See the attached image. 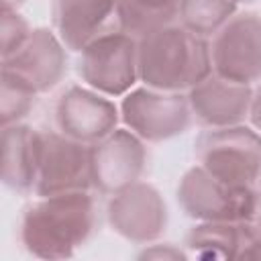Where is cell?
<instances>
[{
  "label": "cell",
  "instance_id": "cell-1",
  "mask_svg": "<svg viewBox=\"0 0 261 261\" xmlns=\"http://www.w3.org/2000/svg\"><path fill=\"white\" fill-rule=\"evenodd\" d=\"M94 224L96 208L86 190L45 196L24 210L20 241L35 257L63 259L90 239Z\"/></svg>",
  "mask_w": 261,
  "mask_h": 261
},
{
  "label": "cell",
  "instance_id": "cell-2",
  "mask_svg": "<svg viewBox=\"0 0 261 261\" xmlns=\"http://www.w3.org/2000/svg\"><path fill=\"white\" fill-rule=\"evenodd\" d=\"M139 77L155 90H192L212 71V55L204 37L181 27H161L137 41Z\"/></svg>",
  "mask_w": 261,
  "mask_h": 261
},
{
  "label": "cell",
  "instance_id": "cell-3",
  "mask_svg": "<svg viewBox=\"0 0 261 261\" xmlns=\"http://www.w3.org/2000/svg\"><path fill=\"white\" fill-rule=\"evenodd\" d=\"M200 165L230 186H253L261 175V135L249 126H220L196 141Z\"/></svg>",
  "mask_w": 261,
  "mask_h": 261
},
{
  "label": "cell",
  "instance_id": "cell-4",
  "mask_svg": "<svg viewBox=\"0 0 261 261\" xmlns=\"http://www.w3.org/2000/svg\"><path fill=\"white\" fill-rule=\"evenodd\" d=\"M257 192L251 186H230L202 165L190 167L177 186L184 212L202 222H243L249 218Z\"/></svg>",
  "mask_w": 261,
  "mask_h": 261
},
{
  "label": "cell",
  "instance_id": "cell-5",
  "mask_svg": "<svg viewBox=\"0 0 261 261\" xmlns=\"http://www.w3.org/2000/svg\"><path fill=\"white\" fill-rule=\"evenodd\" d=\"M137 41L133 35L102 33L82 49L80 75L96 92L106 96L126 94L139 77Z\"/></svg>",
  "mask_w": 261,
  "mask_h": 261
},
{
  "label": "cell",
  "instance_id": "cell-6",
  "mask_svg": "<svg viewBox=\"0 0 261 261\" xmlns=\"http://www.w3.org/2000/svg\"><path fill=\"white\" fill-rule=\"evenodd\" d=\"M190 100L179 92L139 88L122 98L124 124L145 141H167L181 135L190 124Z\"/></svg>",
  "mask_w": 261,
  "mask_h": 261
},
{
  "label": "cell",
  "instance_id": "cell-7",
  "mask_svg": "<svg viewBox=\"0 0 261 261\" xmlns=\"http://www.w3.org/2000/svg\"><path fill=\"white\" fill-rule=\"evenodd\" d=\"M92 186V149L63 133H41L37 196L82 192Z\"/></svg>",
  "mask_w": 261,
  "mask_h": 261
},
{
  "label": "cell",
  "instance_id": "cell-8",
  "mask_svg": "<svg viewBox=\"0 0 261 261\" xmlns=\"http://www.w3.org/2000/svg\"><path fill=\"white\" fill-rule=\"evenodd\" d=\"M210 55L214 73L224 80L247 86L261 80V16L230 18L218 31Z\"/></svg>",
  "mask_w": 261,
  "mask_h": 261
},
{
  "label": "cell",
  "instance_id": "cell-9",
  "mask_svg": "<svg viewBox=\"0 0 261 261\" xmlns=\"http://www.w3.org/2000/svg\"><path fill=\"white\" fill-rule=\"evenodd\" d=\"M65 63L67 57L59 35L49 29H35L10 57L2 59V71L10 73L33 94H41L61 82Z\"/></svg>",
  "mask_w": 261,
  "mask_h": 261
},
{
  "label": "cell",
  "instance_id": "cell-10",
  "mask_svg": "<svg viewBox=\"0 0 261 261\" xmlns=\"http://www.w3.org/2000/svg\"><path fill=\"white\" fill-rule=\"evenodd\" d=\"M108 222L133 243H149L161 237L167 224V208L161 194L143 181L114 192L108 202Z\"/></svg>",
  "mask_w": 261,
  "mask_h": 261
},
{
  "label": "cell",
  "instance_id": "cell-11",
  "mask_svg": "<svg viewBox=\"0 0 261 261\" xmlns=\"http://www.w3.org/2000/svg\"><path fill=\"white\" fill-rule=\"evenodd\" d=\"M145 159L141 137L126 128H114L92 147V184L102 192L114 194L139 181Z\"/></svg>",
  "mask_w": 261,
  "mask_h": 261
},
{
  "label": "cell",
  "instance_id": "cell-12",
  "mask_svg": "<svg viewBox=\"0 0 261 261\" xmlns=\"http://www.w3.org/2000/svg\"><path fill=\"white\" fill-rule=\"evenodd\" d=\"M55 120L65 137L80 143H98L116 128L118 108L94 90L71 86L57 100Z\"/></svg>",
  "mask_w": 261,
  "mask_h": 261
},
{
  "label": "cell",
  "instance_id": "cell-13",
  "mask_svg": "<svg viewBox=\"0 0 261 261\" xmlns=\"http://www.w3.org/2000/svg\"><path fill=\"white\" fill-rule=\"evenodd\" d=\"M190 106L194 114L208 126L241 124L251 108L253 92L247 84H237L220 75H208L190 90Z\"/></svg>",
  "mask_w": 261,
  "mask_h": 261
},
{
  "label": "cell",
  "instance_id": "cell-14",
  "mask_svg": "<svg viewBox=\"0 0 261 261\" xmlns=\"http://www.w3.org/2000/svg\"><path fill=\"white\" fill-rule=\"evenodd\" d=\"M114 12L116 0H53V24L63 45L71 51H82L102 35Z\"/></svg>",
  "mask_w": 261,
  "mask_h": 261
},
{
  "label": "cell",
  "instance_id": "cell-15",
  "mask_svg": "<svg viewBox=\"0 0 261 261\" xmlns=\"http://www.w3.org/2000/svg\"><path fill=\"white\" fill-rule=\"evenodd\" d=\"M41 163V133L27 124L2 126V181L27 192L35 188Z\"/></svg>",
  "mask_w": 261,
  "mask_h": 261
},
{
  "label": "cell",
  "instance_id": "cell-16",
  "mask_svg": "<svg viewBox=\"0 0 261 261\" xmlns=\"http://www.w3.org/2000/svg\"><path fill=\"white\" fill-rule=\"evenodd\" d=\"M177 14L179 0H116L118 24L133 37L167 27Z\"/></svg>",
  "mask_w": 261,
  "mask_h": 261
},
{
  "label": "cell",
  "instance_id": "cell-17",
  "mask_svg": "<svg viewBox=\"0 0 261 261\" xmlns=\"http://www.w3.org/2000/svg\"><path fill=\"white\" fill-rule=\"evenodd\" d=\"M188 247L198 257L212 259H232L241 255L243 249V228L241 222H202L188 234Z\"/></svg>",
  "mask_w": 261,
  "mask_h": 261
},
{
  "label": "cell",
  "instance_id": "cell-18",
  "mask_svg": "<svg viewBox=\"0 0 261 261\" xmlns=\"http://www.w3.org/2000/svg\"><path fill=\"white\" fill-rule=\"evenodd\" d=\"M234 10V0H179L181 24L200 37L220 31Z\"/></svg>",
  "mask_w": 261,
  "mask_h": 261
},
{
  "label": "cell",
  "instance_id": "cell-19",
  "mask_svg": "<svg viewBox=\"0 0 261 261\" xmlns=\"http://www.w3.org/2000/svg\"><path fill=\"white\" fill-rule=\"evenodd\" d=\"M33 100H35V94L27 86H22L10 73L2 71V94H0V120H2V126L14 124L18 118H22L29 112Z\"/></svg>",
  "mask_w": 261,
  "mask_h": 261
},
{
  "label": "cell",
  "instance_id": "cell-20",
  "mask_svg": "<svg viewBox=\"0 0 261 261\" xmlns=\"http://www.w3.org/2000/svg\"><path fill=\"white\" fill-rule=\"evenodd\" d=\"M31 35L27 20L12 8H2V59L10 57Z\"/></svg>",
  "mask_w": 261,
  "mask_h": 261
},
{
  "label": "cell",
  "instance_id": "cell-21",
  "mask_svg": "<svg viewBox=\"0 0 261 261\" xmlns=\"http://www.w3.org/2000/svg\"><path fill=\"white\" fill-rule=\"evenodd\" d=\"M241 228H243V249L239 259L243 257L261 259V192H257L253 210L249 218L241 222Z\"/></svg>",
  "mask_w": 261,
  "mask_h": 261
},
{
  "label": "cell",
  "instance_id": "cell-22",
  "mask_svg": "<svg viewBox=\"0 0 261 261\" xmlns=\"http://www.w3.org/2000/svg\"><path fill=\"white\" fill-rule=\"evenodd\" d=\"M249 118H251L253 126H255L257 130H261V86H259L257 92L253 94L251 108H249Z\"/></svg>",
  "mask_w": 261,
  "mask_h": 261
},
{
  "label": "cell",
  "instance_id": "cell-23",
  "mask_svg": "<svg viewBox=\"0 0 261 261\" xmlns=\"http://www.w3.org/2000/svg\"><path fill=\"white\" fill-rule=\"evenodd\" d=\"M22 2H24V0H2V8H12V10H16Z\"/></svg>",
  "mask_w": 261,
  "mask_h": 261
},
{
  "label": "cell",
  "instance_id": "cell-24",
  "mask_svg": "<svg viewBox=\"0 0 261 261\" xmlns=\"http://www.w3.org/2000/svg\"><path fill=\"white\" fill-rule=\"evenodd\" d=\"M234 2L239 4V2H253V0H234Z\"/></svg>",
  "mask_w": 261,
  "mask_h": 261
}]
</instances>
